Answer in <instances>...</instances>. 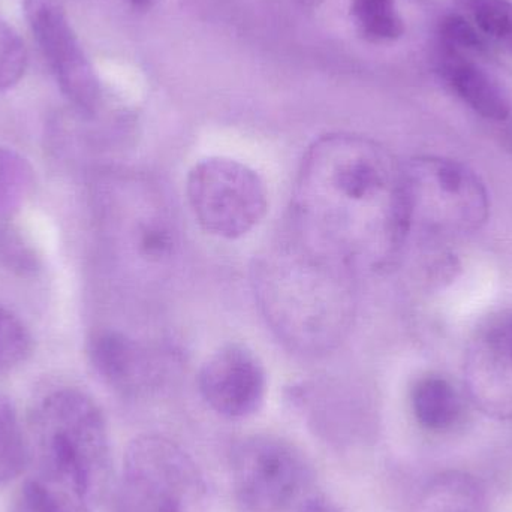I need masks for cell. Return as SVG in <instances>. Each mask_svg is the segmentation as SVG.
I'll return each instance as SVG.
<instances>
[{
	"label": "cell",
	"mask_w": 512,
	"mask_h": 512,
	"mask_svg": "<svg viewBox=\"0 0 512 512\" xmlns=\"http://www.w3.org/2000/svg\"><path fill=\"white\" fill-rule=\"evenodd\" d=\"M295 213L325 261L381 267L409 236L405 170L363 138H324L303 159Z\"/></svg>",
	"instance_id": "6da1fadb"
},
{
	"label": "cell",
	"mask_w": 512,
	"mask_h": 512,
	"mask_svg": "<svg viewBox=\"0 0 512 512\" xmlns=\"http://www.w3.org/2000/svg\"><path fill=\"white\" fill-rule=\"evenodd\" d=\"M27 444L26 511H92L110 466L107 424L93 399L75 388L45 396L30 417Z\"/></svg>",
	"instance_id": "7a4b0ae2"
},
{
	"label": "cell",
	"mask_w": 512,
	"mask_h": 512,
	"mask_svg": "<svg viewBox=\"0 0 512 512\" xmlns=\"http://www.w3.org/2000/svg\"><path fill=\"white\" fill-rule=\"evenodd\" d=\"M203 490L197 465L180 445L138 436L123 457L116 512H189Z\"/></svg>",
	"instance_id": "3957f363"
},
{
	"label": "cell",
	"mask_w": 512,
	"mask_h": 512,
	"mask_svg": "<svg viewBox=\"0 0 512 512\" xmlns=\"http://www.w3.org/2000/svg\"><path fill=\"white\" fill-rule=\"evenodd\" d=\"M186 197L206 233L237 240L255 230L267 215L268 192L254 168L237 159L210 156L189 171Z\"/></svg>",
	"instance_id": "277c9868"
},
{
	"label": "cell",
	"mask_w": 512,
	"mask_h": 512,
	"mask_svg": "<svg viewBox=\"0 0 512 512\" xmlns=\"http://www.w3.org/2000/svg\"><path fill=\"white\" fill-rule=\"evenodd\" d=\"M231 483L243 512H297L309 498L313 469L292 442L254 435L234 447Z\"/></svg>",
	"instance_id": "5b68a950"
},
{
	"label": "cell",
	"mask_w": 512,
	"mask_h": 512,
	"mask_svg": "<svg viewBox=\"0 0 512 512\" xmlns=\"http://www.w3.org/2000/svg\"><path fill=\"white\" fill-rule=\"evenodd\" d=\"M24 15L63 95L78 110L92 113L98 104V83L62 2L24 0Z\"/></svg>",
	"instance_id": "8992f818"
},
{
	"label": "cell",
	"mask_w": 512,
	"mask_h": 512,
	"mask_svg": "<svg viewBox=\"0 0 512 512\" xmlns=\"http://www.w3.org/2000/svg\"><path fill=\"white\" fill-rule=\"evenodd\" d=\"M198 390L213 412L228 420H243L264 403L267 375L251 349L222 346L201 366Z\"/></svg>",
	"instance_id": "52a82bcc"
},
{
	"label": "cell",
	"mask_w": 512,
	"mask_h": 512,
	"mask_svg": "<svg viewBox=\"0 0 512 512\" xmlns=\"http://www.w3.org/2000/svg\"><path fill=\"white\" fill-rule=\"evenodd\" d=\"M466 381L484 414L512 420V309L496 313L478 330Z\"/></svg>",
	"instance_id": "ba28073f"
},
{
	"label": "cell",
	"mask_w": 512,
	"mask_h": 512,
	"mask_svg": "<svg viewBox=\"0 0 512 512\" xmlns=\"http://www.w3.org/2000/svg\"><path fill=\"white\" fill-rule=\"evenodd\" d=\"M89 358L96 373L122 393H137L149 384L137 345L116 331H101L90 339Z\"/></svg>",
	"instance_id": "9c48e42d"
},
{
	"label": "cell",
	"mask_w": 512,
	"mask_h": 512,
	"mask_svg": "<svg viewBox=\"0 0 512 512\" xmlns=\"http://www.w3.org/2000/svg\"><path fill=\"white\" fill-rule=\"evenodd\" d=\"M444 74L454 92L475 113L490 120H505L510 116V102L499 84L483 69L450 48H447Z\"/></svg>",
	"instance_id": "30bf717a"
},
{
	"label": "cell",
	"mask_w": 512,
	"mask_h": 512,
	"mask_svg": "<svg viewBox=\"0 0 512 512\" xmlns=\"http://www.w3.org/2000/svg\"><path fill=\"white\" fill-rule=\"evenodd\" d=\"M412 411L423 429L444 433L454 429L463 414L456 388L441 376H424L412 388Z\"/></svg>",
	"instance_id": "8fae6325"
},
{
	"label": "cell",
	"mask_w": 512,
	"mask_h": 512,
	"mask_svg": "<svg viewBox=\"0 0 512 512\" xmlns=\"http://www.w3.org/2000/svg\"><path fill=\"white\" fill-rule=\"evenodd\" d=\"M417 512H489V502L477 478L451 471L429 484Z\"/></svg>",
	"instance_id": "7c38bea8"
},
{
	"label": "cell",
	"mask_w": 512,
	"mask_h": 512,
	"mask_svg": "<svg viewBox=\"0 0 512 512\" xmlns=\"http://www.w3.org/2000/svg\"><path fill=\"white\" fill-rule=\"evenodd\" d=\"M29 463L27 433L21 427L15 406L0 396V484L9 483L23 474Z\"/></svg>",
	"instance_id": "4fadbf2b"
},
{
	"label": "cell",
	"mask_w": 512,
	"mask_h": 512,
	"mask_svg": "<svg viewBox=\"0 0 512 512\" xmlns=\"http://www.w3.org/2000/svg\"><path fill=\"white\" fill-rule=\"evenodd\" d=\"M487 38L512 51L511 0H457Z\"/></svg>",
	"instance_id": "5bb4252c"
},
{
	"label": "cell",
	"mask_w": 512,
	"mask_h": 512,
	"mask_svg": "<svg viewBox=\"0 0 512 512\" xmlns=\"http://www.w3.org/2000/svg\"><path fill=\"white\" fill-rule=\"evenodd\" d=\"M352 14L372 39H396L403 33V21L394 8V0H354Z\"/></svg>",
	"instance_id": "9a60e30c"
},
{
	"label": "cell",
	"mask_w": 512,
	"mask_h": 512,
	"mask_svg": "<svg viewBox=\"0 0 512 512\" xmlns=\"http://www.w3.org/2000/svg\"><path fill=\"white\" fill-rule=\"evenodd\" d=\"M32 186V171L20 156L0 147V218L14 212Z\"/></svg>",
	"instance_id": "2e32d148"
},
{
	"label": "cell",
	"mask_w": 512,
	"mask_h": 512,
	"mask_svg": "<svg viewBox=\"0 0 512 512\" xmlns=\"http://www.w3.org/2000/svg\"><path fill=\"white\" fill-rule=\"evenodd\" d=\"M32 337L11 310L0 306V373L9 372L29 357Z\"/></svg>",
	"instance_id": "e0dca14e"
},
{
	"label": "cell",
	"mask_w": 512,
	"mask_h": 512,
	"mask_svg": "<svg viewBox=\"0 0 512 512\" xmlns=\"http://www.w3.org/2000/svg\"><path fill=\"white\" fill-rule=\"evenodd\" d=\"M27 50L14 27L0 18V90L11 89L23 78Z\"/></svg>",
	"instance_id": "ac0fdd59"
},
{
	"label": "cell",
	"mask_w": 512,
	"mask_h": 512,
	"mask_svg": "<svg viewBox=\"0 0 512 512\" xmlns=\"http://www.w3.org/2000/svg\"><path fill=\"white\" fill-rule=\"evenodd\" d=\"M441 38L444 47L457 53L469 50L483 54L490 50L486 36L462 15H448L444 18L441 23Z\"/></svg>",
	"instance_id": "d6986e66"
},
{
	"label": "cell",
	"mask_w": 512,
	"mask_h": 512,
	"mask_svg": "<svg viewBox=\"0 0 512 512\" xmlns=\"http://www.w3.org/2000/svg\"><path fill=\"white\" fill-rule=\"evenodd\" d=\"M0 262L9 270L26 274L38 267V258L23 237L9 225L0 222Z\"/></svg>",
	"instance_id": "ffe728a7"
},
{
	"label": "cell",
	"mask_w": 512,
	"mask_h": 512,
	"mask_svg": "<svg viewBox=\"0 0 512 512\" xmlns=\"http://www.w3.org/2000/svg\"><path fill=\"white\" fill-rule=\"evenodd\" d=\"M173 240L170 231L158 224H147L141 228L140 249L144 255L153 259H161L171 251Z\"/></svg>",
	"instance_id": "44dd1931"
},
{
	"label": "cell",
	"mask_w": 512,
	"mask_h": 512,
	"mask_svg": "<svg viewBox=\"0 0 512 512\" xmlns=\"http://www.w3.org/2000/svg\"><path fill=\"white\" fill-rule=\"evenodd\" d=\"M297 512H343L333 502L322 496H309L303 504L300 505Z\"/></svg>",
	"instance_id": "7402d4cb"
},
{
	"label": "cell",
	"mask_w": 512,
	"mask_h": 512,
	"mask_svg": "<svg viewBox=\"0 0 512 512\" xmlns=\"http://www.w3.org/2000/svg\"><path fill=\"white\" fill-rule=\"evenodd\" d=\"M131 2L134 3L135 6H141V8H143V6L150 5L152 0H131Z\"/></svg>",
	"instance_id": "603a6c76"
}]
</instances>
